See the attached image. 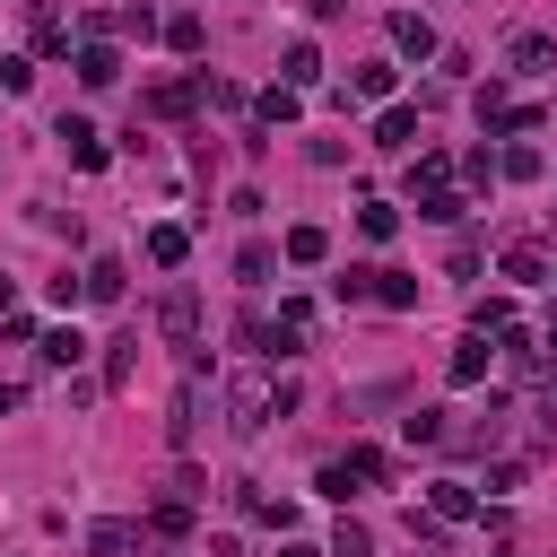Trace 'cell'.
Returning <instances> with one entry per match:
<instances>
[{
    "mask_svg": "<svg viewBox=\"0 0 557 557\" xmlns=\"http://www.w3.org/2000/svg\"><path fill=\"white\" fill-rule=\"evenodd\" d=\"M296 409V383H270V374H235L226 383V418L244 426V435H261L270 418H287Z\"/></svg>",
    "mask_w": 557,
    "mask_h": 557,
    "instance_id": "6da1fadb",
    "label": "cell"
},
{
    "mask_svg": "<svg viewBox=\"0 0 557 557\" xmlns=\"http://www.w3.org/2000/svg\"><path fill=\"white\" fill-rule=\"evenodd\" d=\"M157 331L174 339V357H191V366H200V296H191V287L157 296Z\"/></svg>",
    "mask_w": 557,
    "mask_h": 557,
    "instance_id": "7a4b0ae2",
    "label": "cell"
},
{
    "mask_svg": "<svg viewBox=\"0 0 557 557\" xmlns=\"http://www.w3.org/2000/svg\"><path fill=\"white\" fill-rule=\"evenodd\" d=\"M305 339H313V305H305V296H287V305H278V322H261V348H270V357H296Z\"/></svg>",
    "mask_w": 557,
    "mask_h": 557,
    "instance_id": "3957f363",
    "label": "cell"
},
{
    "mask_svg": "<svg viewBox=\"0 0 557 557\" xmlns=\"http://www.w3.org/2000/svg\"><path fill=\"white\" fill-rule=\"evenodd\" d=\"M200 418H209V383H200V374H183V383H174V400H165V435H174V444H191V435H200Z\"/></svg>",
    "mask_w": 557,
    "mask_h": 557,
    "instance_id": "277c9868",
    "label": "cell"
},
{
    "mask_svg": "<svg viewBox=\"0 0 557 557\" xmlns=\"http://www.w3.org/2000/svg\"><path fill=\"white\" fill-rule=\"evenodd\" d=\"M139 104H148V113H157V122H183V113H191V104H209V87H200V78H157V87H148V96H139Z\"/></svg>",
    "mask_w": 557,
    "mask_h": 557,
    "instance_id": "5b68a950",
    "label": "cell"
},
{
    "mask_svg": "<svg viewBox=\"0 0 557 557\" xmlns=\"http://www.w3.org/2000/svg\"><path fill=\"white\" fill-rule=\"evenodd\" d=\"M496 270H505V278H513V287H540V278H548V270H557V261H548V244H531V235H513V244H505V252H496Z\"/></svg>",
    "mask_w": 557,
    "mask_h": 557,
    "instance_id": "8992f818",
    "label": "cell"
},
{
    "mask_svg": "<svg viewBox=\"0 0 557 557\" xmlns=\"http://www.w3.org/2000/svg\"><path fill=\"white\" fill-rule=\"evenodd\" d=\"M383 35H392V52H409V61H426V52H435V26H426L418 9H392V17H383Z\"/></svg>",
    "mask_w": 557,
    "mask_h": 557,
    "instance_id": "52a82bcc",
    "label": "cell"
},
{
    "mask_svg": "<svg viewBox=\"0 0 557 557\" xmlns=\"http://www.w3.org/2000/svg\"><path fill=\"white\" fill-rule=\"evenodd\" d=\"M435 191H453V157L444 148H418L409 157V200H435Z\"/></svg>",
    "mask_w": 557,
    "mask_h": 557,
    "instance_id": "ba28073f",
    "label": "cell"
},
{
    "mask_svg": "<svg viewBox=\"0 0 557 557\" xmlns=\"http://www.w3.org/2000/svg\"><path fill=\"white\" fill-rule=\"evenodd\" d=\"M470 513H479V496H470L461 479H435V487H426V522L453 531V522H470Z\"/></svg>",
    "mask_w": 557,
    "mask_h": 557,
    "instance_id": "9c48e42d",
    "label": "cell"
},
{
    "mask_svg": "<svg viewBox=\"0 0 557 557\" xmlns=\"http://www.w3.org/2000/svg\"><path fill=\"white\" fill-rule=\"evenodd\" d=\"M487 357H496V348H487V331H470V339L453 348V366H444V374H453V392H470V383H487Z\"/></svg>",
    "mask_w": 557,
    "mask_h": 557,
    "instance_id": "30bf717a",
    "label": "cell"
},
{
    "mask_svg": "<svg viewBox=\"0 0 557 557\" xmlns=\"http://www.w3.org/2000/svg\"><path fill=\"white\" fill-rule=\"evenodd\" d=\"M139 540H148V522H87V548L96 557H131Z\"/></svg>",
    "mask_w": 557,
    "mask_h": 557,
    "instance_id": "8fae6325",
    "label": "cell"
},
{
    "mask_svg": "<svg viewBox=\"0 0 557 557\" xmlns=\"http://www.w3.org/2000/svg\"><path fill=\"white\" fill-rule=\"evenodd\" d=\"M505 61H513L522 78H540V70H557V44H548V35H513V44H505Z\"/></svg>",
    "mask_w": 557,
    "mask_h": 557,
    "instance_id": "7c38bea8",
    "label": "cell"
},
{
    "mask_svg": "<svg viewBox=\"0 0 557 557\" xmlns=\"http://www.w3.org/2000/svg\"><path fill=\"white\" fill-rule=\"evenodd\" d=\"M252 113L278 131V122H296V113H305V87H287V78H278V87H261V96H252Z\"/></svg>",
    "mask_w": 557,
    "mask_h": 557,
    "instance_id": "4fadbf2b",
    "label": "cell"
},
{
    "mask_svg": "<svg viewBox=\"0 0 557 557\" xmlns=\"http://www.w3.org/2000/svg\"><path fill=\"white\" fill-rule=\"evenodd\" d=\"M374 148H400V157H409V148H418V113H409V104H383V122H374Z\"/></svg>",
    "mask_w": 557,
    "mask_h": 557,
    "instance_id": "5bb4252c",
    "label": "cell"
},
{
    "mask_svg": "<svg viewBox=\"0 0 557 557\" xmlns=\"http://www.w3.org/2000/svg\"><path fill=\"white\" fill-rule=\"evenodd\" d=\"M418 296H426V287H418L409 270H374V305H392V313H418Z\"/></svg>",
    "mask_w": 557,
    "mask_h": 557,
    "instance_id": "9a60e30c",
    "label": "cell"
},
{
    "mask_svg": "<svg viewBox=\"0 0 557 557\" xmlns=\"http://www.w3.org/2000/svg\"><path fill=\"white\" fill-rule=\"evenodd\" d=\"M148 531H157V540H183V531H191V496H183V487L157 496V505H148Z\"/></svg>",
    "mask_w": 557,
    "mask_h": 557,
    "instance_id": "2e32d148",
    "label": "cell"
},
{
    "mask_svg": "<svg viewBox=\"0 0 557 557\" xmlns=\"http://www.w3.org/2000/svg\"><path fill=\"white\" fill-rule=\"evenodd\" d=\"M26 35H35V52H70V17H61V9H44V0H35Z\"/></svg>",
    "mask_w": 557,
    "mask_h": 557,
    "instance_id": "e0dca14e",
    "label": "cell"
},
{
    "mask_svg": "<svg viewBox=\"0 0 557 557\" xmlns=\"http://www.w3.org/2000/svg\"><path fill=\"white\" fill-rule=\"evenodd\" d=\"M78 78H87V87H113V78H122V52H113V44L96 35V44L78 52Z\"/></svg>",
    "mask_w": 557,
    "mask_h": 557,
    "instance_id": "ac0fdd59",
    "label": "cell"
},
{
    "mask_svg": "<svg viewBox=\"0 0 557 557\" xmlns=\"http://www.w3.org/2000/svg\"><path fill=\"white\" fill-rule=\"evenodd\" d=\"M61 148H70V165H104V139H96V122H61Z\"/></svg>",
    "mask_w": 557,
    "mask_h": 557,
    "instance_id": "d6986e66",
    "label": "cell"
},
{
    "mask_svg": "<svg viewBox=\"0 0 557 557\" xmlns=\"http://www.w3.org/2000/svg\"><path fill=\"white\" fill-rule=\"evenodd\" d=\"M278 252H287L296 270H313V261H331V235H322V226H287V244H278Z\"/></svg>",
    "mask_w": 557,
    "mask_h": 557,
    "instance_id": "ffe728a7",
    "label": "cell"
},
{
    "mask_svg": "<svg viewBox=\"0 0 557 557\" xmlns=\"http://www.w3.org/2000/svg\"><path fill=\"white\" fill-rule=\"evenodd\" d=\"M278 78H287V87H322V52H313V44H287Z\"/></svg>",
    "mask_w": 557,
    "mask_h": 557,
    "instance_id": "44dd1931",
    "label": "cell"
},
{
    "mask_svg": "<svg viewBox=\"0 0 557 557\" xmlns=\"http://www.w3.org/2000/svg\"><path fill=\"white\" fill-rule=\"evenodd\" d=\"M392 78H400L392 61H357V70H348V96H392Z\"/></svg>",
    "mask_w": 557,
    "mask_h": 557,
    "instance_id": "7402d4cb",
    "label": "cell"
},
{
    "mask_svg": "<svg viewBox=\"0 0 557 557\" xmlns=\"http://www.w3.org/2000/svg\"><path fill=\"white\" fill-rule=\"evenodd\" d=\"M357 226H366V244H392V235H400V209H392V200H366Z\"/></svg>",
    "mask_w": 557,
    "mask_h": 557,
    "instance_id": "603a6c76",
    "label": "cell"
},
{
    "mask_svg": "<svg viewBox=\"0 0 557 557\" xmlns=\"http://www.w3.org/2000/svg\"><path fill=\"white\" fill-rule=\"evenodd\" d=\"M183 252H191V235H183V226H148V261H157V270H174Z\"/></svg>",
    "mask_w": 557,
    "mask_h": 557,
    "instance_id": "cb8c5ba5",
    "label": "cell"
},
{
    "mask_svg": "<svg viewBox=\"0 0 557 557\" xmlns=\"http://www.w3.org/2000/svg\"><path fill=\"white\" fill-rule=\"evenodd\" d=\"M470 331L505 339V331H513V305H505V296H479V305H470Z\"/></svg>",
    "mask_w": 557,
    "mask_h": 557,
    "instance_id": "d4e9b609",
    "label": "cell"
},
{
    "mask_svg": "<svg viewBox=\"0 0 557 557\" xmlns=\"http://www.w3.org/2000/svg\"><path fill=\"white\" fill-rule=\"evenodd\" d=\"M444 418H453V409H418V418H400V435H409V444H453Z\"/></svg>",
    "mask_w": 557,
    "mask_h": 557,
    "instance_id": "484cf974",
    "label": "cell"
},
{
    "mask_svg": "<svg viewBox=\"0 0 557 557\" xmlns=\"http://www.w3.org/2000/svg\"><path fill=\"white\" fill-rule=\"evenodd\" d=\"M339 470H348L357 487H383V453H374V444H348V453H339Z\"/></svg>",
    "mask_w": 557,
    "mask_h": 557,
    "instance_id": "4316f807",
    "label": "cell"
},
{
    "mask_svg": "<svg viewBox=\"0 0 557 557\" xmlns=\"http://www.w3.org/2000/svg\"><path fill=\"white\" fill-rule=\"evenodd\" d=\"M270 270H278V252H270V244H244V252H235V278H244V287H261Z\"/></svg>",
    "mask_w": 557,
    "mask_h": 557,
    "instance_id": "83f0119b",
    "label": "cell"
},
{
    "mask_svg": "<svg viewBox=\"0 0 557 557\" xmlns=\"http://www.w3.org/2000/svg\"><path fill=\"white\" fill-rule=\"evenodd\" d=\"M78 287H87L96 305H113V296H122V261H87V278H78Z\"/></svg>",
    "mask_w": 557,
    "mask_h": 557,
    "instance_id": "f1b7e54d",
    "label": "cell"
},
{
    "mask_svg": "<svg viewBox=\"0 0 557 557\" xmlns=\"http://www.w3.org/2000/svg\"><path fill=\"white\" fill-rule=\"evenodd\" d=\"M78 357H87V339H78L70 322H61V331H44V366H78Z\"/></svg>",
    "mask_w": 557,
    "mask_h": 557,
    "instance_id": "f546056e",
    "label": "cell"
},
{
    "mask_svg": "<svg viewBox=\"0 0 557 557\" xmlns=\"http://www.w3.org/2000/svg\"><path fill=\"white\" fill-rule=\"evenodd\" d=\"M157 35H165V44H174V52H200V17H191V9H174V17H165V26H157Z\"/></svg>",
    "mask_w": 557,
    "mask_h": 557,
    "instance_id": "4dcf8cb0",
    "label": "cell"
},
{
    "mask_svg": "<svg viewBox=\"0 0 557 557\" xmlns=\"http://www.w3.org/2000/svg\"><path fill=\"white\" fill-rule=\"evenodd\" d=\"M496 174H513V183H531V174H540V148H531V139H513V148L496 157Z\"/></svg>",
    "mask_w": 557,
    "mask_h": 557,
    "instance_id": "1f68e13d",
    "label": "cell"
},
{
    "mask_svg": "<svg viewBox=\"0 0 557 557\" xmlns=\"http://www.w3.org/2000/svg\"><path fill=\"white\" fill-rule=\"evenodd\" d=\"M418 218H435V226H453V218H470V200H461V191H435V200H418Z\"/></svg>",
    "mask_w": 557,
    "mask_h": 557,
    "instance_id": "d6a6232c",
    "label": "cell"
},
{
    "mask_svg": "<svg viewBox=\"0 0 557 557\" xmlns=\"http://www.w3.org/2000/svg\"><path fill=\"white\" fill-rule=\"evenodd\" d=\"M331 296H339V305H366V296H374V270H339Z\"/></svg>",
    "mask_w": 557,
    "mask_h": 557,
    "instance_id": "836d02e7",
    "label": "cell"
},
{
    "mask_svg": "<svg viewBox=\"0 0 557 557\" xmlns=\"http://www.w3.org/2000/svg\"><path fill=\"white\" fill-rule=\"evenodd\" d=\"M322 557H374V540H366V531H357V522H339V531H331V548H322Z\"/></svg>",
    "mask_w": 557,
    "mask_h": 557,
    "instance_id": "e575fe53",
    "label": "cell"
},
{
    "mask_svg": "<svg viewBox=\"0 0 557 557\" xmlns=\"http://www.w3.org/2000/svg\"><path fill=\"white\" fill-rule=\"evenodd\" d=\"M461 183H470V191H487V183H496V157H487V148H470V157H461Z\"/></svg>",
    "mask_w": 557,
    "mask_h": 557,
    "instance_id": "d590c367",
    "label": "cell"
},
{
    "mask_svg": "<svg viewBox=\"0 0 557 557\" xmlns=\"http://www.w3.org/2000/svg\"><path fill=\"white\" fill-rule=\"evenodd\" d=\"M278 557H322V548H305V540H287V548H278Z\"/></svg>",
    "mask_w": 557,
    "mask_h": 557,
    "instance_id": "8d00e7d4",
    "label": "cell"
},
{
    "mask_svg": "<svg viewBox=\"0 0 557 557\" xmlns=\"http://www.w3.org/2000/svg\"><path fill=\"white\" fill-rule=\"evenodd\" d=\"M540 348H557V313H548V331H540Z\"/></svg>",
    "mask_w": 557,
    "mask_h": 557,
    "instance_id": "74e56055",
    "label": "cell"
},
{
    "mask_svg": "<svg viewBox=\"0 0 557 557\" xmlns=\"http://www.w3.org/2000/svg\"><path fill=\"white\" fill-rule=\"evenodd\" d=\"M548 418H557V392H548Z\"/></svg>",
    "mask_w": 557,
    "mask_h": 557,
    "instance_id": "f35d334b",
    "label": "cell"
},
{
    "mask_svg": "<svg viewBox=\"0 0 557 557\" xmlns=\"http://www.w3.org/2000/svg\"><path fill=\"white\" fill-rule=\"evenodd\" d=\"M496 557H505V548H496Z\"/></svg>",
    "mask_w": 557,
    "mask_h": 557,
    "instance_id": "ab89813d",
    "label": "cell"
},
{
    "mask_svg": "<svg viewBox=\"0 0 557 557\" xmlns=\"http://www.w3.org/2000/svg\"><path fill=\"white\" fill-rule=\"evenodd\" d=\"M548 278H557V270H548Z\"/></svg>",
    "mask_w": 557,
    "mask_h": 557,
    "instance_id": "60d3db41",
    "label": "cell"
}]
</instances>
